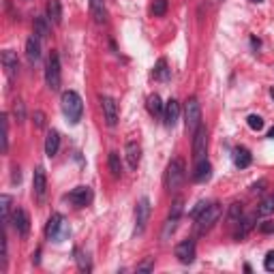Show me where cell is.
Listing matches in <instances>:
<instances>
[{"label":"cell","mask_w":274,"mask_h":274,"mask_svg":"<svg viewBox=\"0 0 274 274\" xmlns=\"http://www.w3.org/2000/svg\"><path fill=\"white\" fill-rule=\"evenodd\" d=\"M270 96H272V99H274V88H270Z\"/></svg>","instance_id":"46"},{"label":"cell","mask_w":274,"mask_h":274,"mask_svg":"<svg viewBox=\"0 0 274 274\" xmlns=\"http://www.w3.org/2000/svg\"><path fill=\"white\" fill-rule=\"evenodd\" d=\"M101 107H103V116L107 127H116L118 125V105L111 96H101Z\"/></svg>","instance_id":"13"},{"label":"cell","mask_w":274,"mask_h":274,"mask_svg":"<svg viewBox=\"0 0 274 274\" xmlns=\"http://www.w3.org/2000/svg\"><path fill=\"white\" fill-rule=\"evenodd\" d=\"M26 56H28L30 64H37L41 60V39L37 35L28 37V41H26Z\"/></svg>","instance_id":"16"},{"label":"cell","mask_w":274,"mask_h":274,"mask_svg":"<svg viewBox=\"0 0 274 274\" xmlns=\"http://www.w3.org/2000/svg\"><path fill=\"white\" fill-rule=\"evenodd\" d=\"M268 137H270V139H274V127L270 128V133H268Z\"/></svg>","instance_id":"45"},{"label":"cell","mask_w":274,"mask_h":274,"mask_svg":"<svg viewBox=\"0 0 274 274\" xmlns=\"http://www.w3.org/2000/svg\"><path fill=\"white\" fill-rule=\"evenodd\" d=\"M125 154H127V163L131 169H137L139 167V161H142V146L137 142H128L127 148H125Z\"/></svg>","instance_id":"17"},{"label":"cell","mask_w":274,"mask_h":274,"mask_svg":"<svg viewBox=\"0 0 274 274\" xmlns=\"http://www.w3.org/2000/svg\"><path fill=\"white\" fill-rule=\"evenodd\" d=\"M45 189H47V176L43 167H37L35 174H32V193H35L37 200H43L45 197Z\"/></svg>","instance_id":"14"},{"label":"cell","mask_w":274,"mask_h":274,"mask_svg":"<svg viewBox=\"0 0 274 274\" xmlns=\"http://www.w3.org/2000/svg\"><path fill=\"white\" fill-rule=\"evenodd\" d=\"M13 116H15V120H18V122L26 120V107H24L21 101H15V103H13Z\"/></svg>","instance_id":"36"},{"label":"cell","mask_w":274,"mask_h":274,"mask_svg":"<svg viewBox=\"0 0 274 274\" xmlns=\"http://www.w3.org/2000/svg\"><path fill=\"white\" fill-rule=\"evenodd\" d=\"M154 79H161V82H169L171 79V69H167V60L165 58H161V60L154 64Z\"/></svg>","instance_id":"23"},{"label":"cell","mask_w":274,"mask_h":274,"mask_svg":"<svg viewBox=\"0 0 274 274\" xmlns=\"http://www.w3.org/2000/svg\"><path fill=\"white\" fill-rule=\"evenodd\" d=\"M176 257H178V261H182V264H193L195 261V240H182V242L176 246Z\"/></svg>","instance_id":"11"},{"label":"cell","mask_w":274,"mask_h":274,"mask_svg":"<svg viewBox=\"0 0 274 274\" xmlns=\"http://www.w3.org/2000/svg\"><path fill=\"white\" fill-rule=\"evenodd\" d=\"M64 200L71 201L73 206H77V208H84V206H88V203L92 201V189H90V186H84V184L75 186L71 193L64 195Z\"/></svg>","instance_id":"9"},{"label":"cell","mask_w":274,"mask_h":274,"mask_svg":"<svg viewBox=\"0 0 274 274\" xmlns=\"http://www.w3.org/2000/svg\"><path fill=\"white\" fill-rule=\"evenodd\" d=\"M176 227H178V219L169 217V219H167V223H165V227H163V234H161V238H163V240H167L169 236L176 232Z\"/></svg>","instance_id":"32"},{"label":"cell","mask_w":274,"mask_h":274,"mask_svg":"<svg viewBox=\"0 0 274 274\" xmlns=\"http://www.w3.org/2000/svg\"><path fill=\"white\" fill-rule=\"evenodd\" d=\"M107 165H110V171L114 178H120L122 176V163H120V154L118 152H110L107 157Z\"/></svg>","instance_id":"26"},{"label":"cell","mask_w":274,"mask_h":274,"mask_svg":"<svg viewBox=\"0 0 274 274\" xmlns=\"http://www.w3.org/2000/svg\"><path fill=\"white\" fill-rule=\"evenodd\" d=\"M45 236L50 240H54V242H64L71 236V227H69L67 219L62 214H52L45 225Z\"/></svg>","instance_id":"2"},{"label":"cell","mask_w":274,"mask_h":274,"mask_svg":"<svg viewBox=\"0 0 274 274\" xmlns=\"http://www.w3.org/2000/svg\"><path fill=\"white\" fill-rule=\"evenodd\" d=\"M60 82H62L60 58H58V54H52L50 60H47V67H45V84L50 90H60Z\"/></svg>","instance_id":"6"},{"label":"cell","mask_w":274,"mask_h":274,"mask_svg":"<svg viewBox=\"0 0 274 274\" xmlns=\"http://www.w3.org/2000/svg\"><path fill=\"white\" fill-rule=\"evenodd\" d=\"M19 180H21V174H19V169L15 167V169H13V176H11V182H13V184H18Z\"/></svg>","instance_id":"44"},{"label":"cell","mask_w":274,"mask_h":274,"mask_svg":"<svg viewBox=\"0 0 274 274\" xmlns=\"http://www.w3.org/2000/svg\"><path fill=\"white\" fill-rule=\"evenodd\" d=\"M150 270H154V259H152V257H148L144 264L137 266V272H150Z\"/></svg>","instance_id":"39"},{"label":"cell","mask_w":274,"mask_h":274,"mask_svg":"<svg viewBox=\"0 0 274 274\" xmlns=\"http://www.w3.org/2000/svg\"><path fill=\"white\" fill-rule=\"evenodd\" d=\"M184 122H186V131H189L191 135L197 131V127L201 125V105L195 96H191L184 105Z\"/></svg>","instance_id":"5"},{"label":"cell","mask_w":274,"mask_h":274,"mask_svg":"<svg viewBox=\"0 0 274 274\" xmlns=\"http://www.w3.org/2000/svg\"><path fill=\"white\" fill-rule=\"evenodd\" d=\"M259 232H261V234H272V232H274V223H272V221L261 223V225H259Z\"/></svg>","instance_id":"43"},{"label":"cell","mask_w":274,"mask_h":274,"mask_svg":"<svg viewBox=\"0 0 274 274\" xmlns=\"http://www.w3.org/2000/svg\"><path fill=\"white\" fill-rule=\"evenodd\" d=\"M242 214H244V210H242V203H232L229 206V212H227V223L229 225H238V221L242 219Z\"/></svg>","instance_id":"28"},{"label":"cell","mask_w":274,"mask_h":274,"mask_svg":"<svg viewBox=\"0 0 274 274\" xmlns=\"http://www.w3.org/2000/svg\"><path fill=\"white\" fill-rule=\"evenodd\" d=\"M11 223H13V227H15V232H18L21 238H26L30 232V219H28V214H26L24 208H15L13 214H11Z\"/></svg>","instance_id":"10"},{"label":"cell","mask_w":274,"mask_h":274,"mask_svg":"<svg viewBox=\"0 0 274 274\" xmlns=\"http://www.w3.org/2000/svg\"><path fill=\"white\" fill-rule=\"evenodd\" d=\"M264 189H266V180H259V182H255V184L251 186V193L257 195V193H264Z\"/></svg>","instance_id":"42"},{"label":"cell","mask_w":274,"mask_h":274,"mask_svg":"<svg viewBox=\"0 0 274 274\" xmlns=\"http://www.w3.org/2000/svg\"><path fill=\"white\" fill-rule=\"evenodd\" d=\"M186 178L184 171V161L182 159H171L167 165V171H165V184H167L169 191H178L182 186V182Z\"/></svg>","instance_id":"4"},{"label":"cell","mask_w":274,"mask_h":274,"mask_svg":"<svg viewBox=\"0 0 274 274\" xmlns=\"http://www.w3.org/2000/svg\"><path fill=\"white\" fill-rule=\"evenodd\" d=\"M0 60H2V67H4V73H7L9 79H15V75H18V69H19V60H18V54L13 50H4L2 56H0Z\"/></svg>","instance_id":"12"},{"label":"cell","mask_w":274,"mask_h":274,"mask_svg":"<svg viewBox=\"0 0 274 274\" xmlns=\"http://www.w3.org/2000/svg\"><path fill=\"white\" fill-rule=\"evenodd\" d=\"M264 268L268 272H274V251H270V253L266 255V259H264Z\"/></svg>","instance_id":"41"},{"label":"cell","mask_w":274,"mask_h":274,"mask_svg":"<svg viewBox=\"0 0 274 274\" xmlns=\"http://www.w3.org/2000/svg\"><path fill=\"white\" fill-rule=\"evenodd\" d=\"M58 148H60V133H58L56 128H52V131L47 133V137H45V154L50 159L56 157Z\"/></svg>","instance_id":"18"},{"label":"cell","mask_w":274,"mask_h":274,"mask_svg":"<svg viewBox=\"0 0 274 274\" xmlns=\"http://www.w3.org/2000/svg\"><path fill=\"white\" fill-rule=\"evenodd\" d=\"M246 125L253 128V131H261V128H264V118L257 116V114H251L246 118Z\"/></svg>","instance_id":"35"},{"label":"cell","mask_w":274,"mask_h":274,"mask_svg":"<svg viewBox=\"0 0 274 274\" xmlns=\"http://www.w3.org/2000/svg\"><path fill=\"white\" fill-rule=\"evenodd\" d=\"M47 19L50 18H35V35L39 37V39H45L47 35H50V24H47Z\"/></svg>","instance_id":"27"},{"label":"cell","mask_w":274,"mask_h":274,"mask_svg":"<svg viewBox=\"0 0 274 274\" xmlns=\"http://www.w3.org/2000/svg\"><path fill=\"white\" fill-rule=\"evenodd\" d=\"M152 13H154V18H163V15L167 13V0H154Z\"/></svg>","instance_id":"33"},{"label":"cell","mask_w":274,"mask_h":274,"mask_svg":"<svg viewBox=\"0 0 274 274\" xmlns=\"http://www.w3.org/2000/svg\"><path fill=\"white\" fill-rule=\"evenodd\" d=\"M47 18H50V21H54V24H60L62 21V4H60V0H50V2H47Z\"/></svg>","instance_id":"24"},{"label":"cell","mask_w":274,"mask_h":274,"mask_svg":"<svg viewBox=\"0 0 274 274\" xmlns=\"http://www.w3.org/2000/svg\"><path fill=\"white\" fill-rule=\"evenodd\" d=\"M0 210H2V223H11V195H0Z\"/></svg>","instance_id":"29"},{"label":"cell","mask_w":274,"mask_h":274,"mask_svg":"<svg viewBox=\"0 0 274 274\" xmlns=\"http://www.w3.org/2000/svg\"><path fill=\"white\" fill-rule=\"evenodd\" d=\"M9 150V116L2 114V152Z\"/></svg>","instance_id":"34"},{"label":"cell","mask_w":274,"mask_h":274,"mask_svg":"<svg viewBox=\"0 0 274 274\" xmlns=\"http://www.w3.org/2000/svg\"><path fill=\"white\" fill-rule=\"evenodd\" d=\"M148 219H150V200L148 197H142L135 206V234H144L148 225Z\"/></svg>","instance_id":"8"},{"label":"cell","mask_w":274,"mask_h":274,"mask_svg":"<svg viewBox=\"0 0 274 274\" xmlns=\"http://www.w3.org/2000/svg\"><path fill=\"white\" fill-rule=\"evenodd\" d=\"M251 161H253V154H251L246 148L240 146V148H236V150H234V165H236V167H240V169L249 167Z\"/></svg>","instance_id":"21"},{"label":"cell","mask_w":274,"mask_h":274,"mask_svg":"<svg viewBox=\"0 0 274 274\" xmlns=\"http://www.w3.org/2000/svg\"><path fill=\"white\" fill-rule=\"evenodd\" d=\"M75 257H77V266H79V270L82 272H90L92 270V266H90V257L82 253V251H75Z\"/></svg>","instance_id":"31"},{"label":"cell","mask_w":274,"mask_h":274,"mask_svg":"<svg viewBox=\"0 0 274 274\" xmlns=\"http://www.w3.org/2000/svg\"><path fill=\"white\" fill-rule=\"evenodd\" d=\"M270 214H274V195L266 197L257 208V217H270Z\"/></svg>","instance_id":"30"},{"label":"cell","mask_w":274,"mask_h":274,"mask_svg":"<svg viewBox=\"0 0 274 274\" xmlns=\"http://www.w3.org/2000/svg\"><path fill=\"white\" fill-rule=\"evenodd\" d=\"M180 118V103L176 99H169L167 103H165V111H163V122L165 127H176V122H178Z\"/></svg>","instance_id":"15"},{"label":"cell","mask_w":274,"mask_h":274,"mask_svg":"<svg viewBox=\"0 0 274 274\" xmlns=\"http://www.w3.org/2000/svg\"><path fill=\"white\" fill-rule=\"evenodd\" d=\"M90 11L96 24H105L107 19V11H105V0H90Z\"/></svg>","instance_id":"22"},{"label":"cell","mask_w":274,"mask_h":274,"mask_svg":"<svg viewBox=\"0 0 274 274\" xmlns=\"http://www.w3.org/2000/svg\"><path fill=\"white\" fill-rule=\"evenodd\" d=\"M206 150H208V131L203 125H200L197 131L193 133V159H195V163L206 159Z\"/></svg>","instance_id":"7"},{"label":"cell","mask_w":274,"mask_h":274,"mask_svg":"<svg viewBox=\"0 0 274 274\" xmlns=\"http://www.w3.org/2000/svg\"><path fill=\"white\" fill-rule=\"evenodd\" d=\"M221 214H223V206L221 203H217V201H212L210 206L203 210L200 217H197V223H195V232L197 234H206V232H210V229L214 227V223L221 219Z\"/></svg>","instance_id":"3"},{"label":"cell","mask_w":274,"mask_h":274,"mask_svg":"<svg viewBox=\"0 0 274 274\" xmlns=\"http://www.w3.org/2000/svg\"><path fill=\"white\" fill-rule=\"evenodd\" d=\"M32 122H35V127H37V128H43V127H45V114L37 110V111H35V116H32Z\"/></svg>","instance_id":"38"},{"label":"cell","mask_w":274,"mask_h":274,"mask_svg":"<svg viewBox=\"0 0 274 274\" xmlns=\"http://www.w3.org/2000/svg\"><path fill=\"white\" fill-rule=\"evenodd\" d=\"M255 221H257V212L255 214H251V217H246V219H240V227H238V232L234 234V238L236 240H242V238H246V234L251 232V229L255 227Z\"/></svg>","instance_id":"20"},{"label":"cell","mask_w":274,"mask_h":274,"mask_svg":"<svg viewBox=\"0 0 274 274\" xmlns=\"http://www.w3.org/2000/svg\"><path fill=\"white\" fill-rule=\"evenodd\" d=\"M60 103H62V114L67 118L69 125H77L82 120L84 114V103H82V96H79L75 90H64L60 96Z\"/></svg>","instance_id":"1"},{"label":"cell","mask_w":274,"mask_h":274,"mask_svg":"<svg viewBox=\"0 0 274 274\" xmlns=\"http://www.w3.org/2000/svg\"><path fill=\"white\" fill-rule=\"evenodd\" d=\"M251 2H264V0H251Z\"/></svg>","instance_id":"47"},{"label":"cell","mask_w":274,"mask_h":274,"mask_svg":"<svg viewBox=\"0 0 274 274\" xmlns=\"http://www.w3.org/2000/svg\"><path fill=\"white\" fill-rule=\"evenodd\" d=\"M182 206H184V200H182V197H178V200H174V203H171V210H169V217L180 219V214H182Z\"/></svg>","instance_id":"37"},{"label":"cell","mask_w":274,"mask_h":274,"mask_svg":"<svg viewBox=\"0 0 274 274\" xmlns=\"http://www.w3.org/2000/svg\"><path fill=\"white\" fill-rule=\"evenodd\" d=\"M208 206H210V201H200V203H197V206L191 210V217H195V219H197V217H200V214H201L203 210H206Z\"/></svg>","instance_id":"40"},{"label":"cell","mask_w":274,"mask_h":274,"mask_svg":"<svg viewBox=\"0 0 274 274\" xmlns=\"http://www.w3.org/2000/svg\"><path fill=\"white\" fill-rule=\"evenodd\" d=\"M148 111L157 118H163L165 111V103H161V96L159 94H150L148 96Z\"/></svg>","instance_id":"25"},{"label":"cell","mask_w":274,"mask_h":274,"mask_svg":"<svg viewBox=\"0 0 274 274\" xmlns=\"http://www.w3.org/2000/svg\"><path fill=\"white\" fill-rule=\"evenodd\" d=\"M210 176H212V165L208 163L206 159L197 161L195 171H193V180H195V182H206L208 178H210Z\"/></svg>","instance_id":"19"}]
</instances>
